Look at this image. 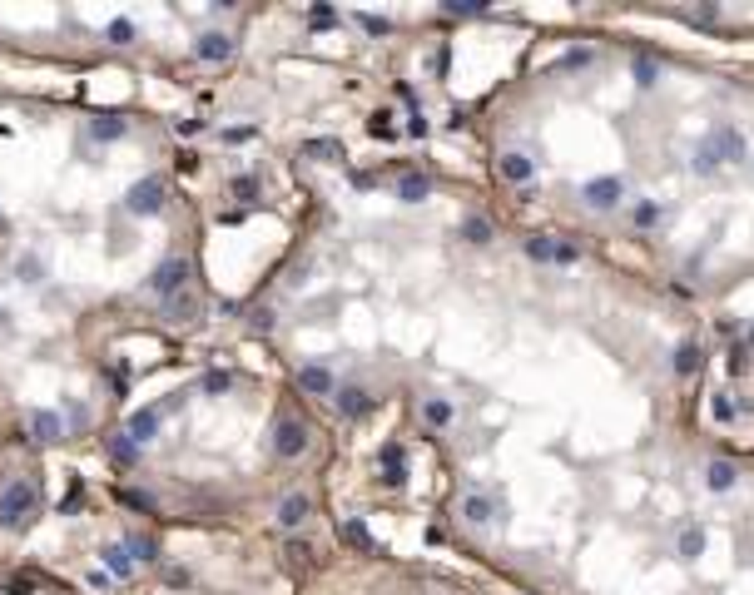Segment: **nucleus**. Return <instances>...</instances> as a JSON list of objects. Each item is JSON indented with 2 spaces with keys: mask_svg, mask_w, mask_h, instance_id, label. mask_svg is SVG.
Here are the masks:
<instances>
[{
  "mask_svg": "<svg viewBox=\"0 0 754 595\" xmlns=\"http://www.w3.org/2000/svg\"><path fill=\"white\" fill-rule=\"evenodd\" d=\"M105 452L119 462V467H134L139 462V442L129 437V432H119V437H105Z\"/></svg>",
  "mask_w": 754,
  "mask_h": 595,
  "instance_id": "39448f33",
  "label": "nucleus"
},
{
  "mask_svg": "<svg viewBox=\"0 0 754 595\" xmlns=\"http://www.w3.org/2000/svg\"><path fill=\"white\" fill-rule=\"evenodd\" d=\"M278 521H283V526H303V521H308V501H303V496H288L283 511H278Z\"/></svg>",
  "mask_w": 754,
  "mask_h": 595,
  "instance_id": "9d476101",
  "label": "nucleus"
},
{
  "mask_svg": "<svg viewBox=\"0 0 754 595\" xmlns=\"http://www.w3.org/2000/svg\"><path fill=\"white\" fill-rule=\"evenodd\" d=\"M194 55H199V60H228V55H233V40H228V35H204V40L194 45Z\"/></svg>",
  "mask_w": 754,
  "mask_h": 595,
  "instance_id": "1a4fd4ad",
  "label": "nucleus"
},
{
  "mask_svg": "<svg viewBox=\"0 0 754 595\" xmlns=\"http://www.w3.org/2000/svg\"><path fill=\"white\" fill-rule=\"evenodd\" d=\"M303 447H308V432H303L298 422H283V427H278V452H283V457H298Z\"/></svg>",
  "mask_w": 754,
  "mask_h": 595,
  "instance_id": "0eeeda50",
  "label": "nucleus"
},
{
  "mask_svg": "<svg viewBox=\"0 0 754 595\" xmlns=\"http://www.w3.org/2000/svg\"><path fill=\"white\" fill-rule=\"evenodd\" d=\"M109 45H129V40H134V25H129V20H109Z\"/></svg>",
  "mask_w": 754,
  "mask_h": 595,
  "instance_id": "4468645a",
  "label": "nucleus"
},
{
  "mask_svg": "<svg viewBox=\"0 0 754 595\" xmlns=\"http://www.w3.org/2000/svg\"><path fill=\"white\" fill-rule=\"evenodd\" d=\"M204 392H228V372H209V377H204Z\"/></svg>",
  "mask_w": 754,
  "mask_h": 595,
  "instance_id": "a211bd4d",
  "label": "nucleus"
},
{
  "mask_svg": "<svg viewBox=\"0 0 754 595\" xmlns=\"http://www.w3.org/2000/svg\"><path fill=\"white\" fill-rule=\"evenodd\" d=\"M154 432H159V412L154 407H144V412H134L129 417V437L144 447V442H154Z\"/></svg>",
  "mask_w": 754,
  "mask_h": 595,
  "instance_id": "423d86ee",
  "label": "nucleus"
},
{
  "mask_svg": "<svg viewBox=\"0 0 754 595\" xmlns=\"http://www.w3.org/2000/svg\"><path fill=\"white\" fill-rule=\"evenodd\" d=\"M105 566H109V576L129 581V576H134V556H129V546H105Z\"/></svg>",
  "mask_w": 754,
  "mask_h": 595,
  "instance_id": "6e6552de",
  "label": "nucleus"
},
{
  "mask_svg": "<svg viewBox=\"0 0 754 595\" xmlns=\"http://www.w3.org/2000/svg\"><path fill=\"white\" fill-rule=\"evenodd\" d=\"M20 278H25V283H40V258H20Z\"/></svg>",
  "mask_w": 754,
  "mask_h": 595,
  "instance_id": "f3484780",
  "label": "nucleus"
},
{
  "mask_svg": "<svg viewBox=\"0 0 754 595\" xmlns=\"http://www.w3.org/2000/svg\"><path fill=\"white\" fill-rule=\"evenodd\" d=\"M303 154H318V159H332V154H337V144H327V139H318V144H308Z\"/></svg>",
  "mask_w": 754,
  "mask_h": 595,
  "instance_id": "6ab92c4d",
  "label": "nucleus"
},
{
  "mask_svg": "<svg viewBox=\"0 0 754 595\" xmlns=\"http://www.w3.org/2000/svg\"><path fill=\"white\" fill-rule=\"evenodd\" d=\"M124 208H129V213H159V208H164V179H154V174L139 179V184L124 194Z\"/></svg>",
  "mask_w": 754,
  "mask_h": 595,
  "instance_id": "f03ea898",
  "label": "nucleus"
},
{
  "mask_svg": "<svg viewBox=\"0 0 754 595\" xmlns=\"http://www.w3.org/2000/svg\"><path fill=\"white\" fill-rule=\"evenodd\" d=\"M90 591H109V571H90Z\"/></svg>",
  "mask_w": 754,
  "mask_h": 595,
  "instance_id": "aec40b11",
  "label": "nucleus"
},
{
  "mask_svg": "<svg viewBox=\"0 0 754 595\" xmlns=\"http://www.w3.org/2000/svg\"><path fill=\"white\" fill-rule=\"evenodd\" d=\"M90 134H95V139H119V134H124V119H95Z\"/></svg>",
  "mask_w": 754,
  "mask_h": 595,
  "instance_id": "f8f14e48",
  "label": "nucleus"
},
{
  "mask_svg": "<svg viewBox=\"0 0 754 595\" xmlns=\"http://www.w3.org/2000/svg\"><path fill=\"white\" fill-rule=\"evenodd\" d=\"M129 556H134V566H139V561L149 566V561H159V546H154L149 536H129Z\"/></svg>",
  "mask_w": 754,
  "mask_h": 595,
  "instance_id": "9b49d317",
  "label": "nucleus"
},
{
  "mask_svg": "<svg viewBox=\"0 0 754 595\" xmlns=\"http://www.w3.org/2000/svg\"><path fill=\"white\" fill-rule=\"evenodd\" d=\"M35 511H40V487L35 482H10L5 492H0V526L5 531H25L30 521H35Z\"/></svg>",
  "mask_w": 754,
  "mask_h": 595,
  "instance_id": "f257e3e1",
  "label": "nucleus"
},
{
  "mask_svg": "<svg viewBox=\"0 0 754 595\" xmlns=\"http://www.w3.org/2000/svg\"><path fill=\"white\" fill-rule=\"evenodd\" d=\"M169 317H194V298H189V293H174V298H169Z\"/></svg>",
  "mask_w": 754,
  "mask_h": 595,
  "instance_id": "2eb2a0df",
  "label": "nucleus"
},
{
  "mask_svg": "<svg viewBox=\"0 0 754 595\" xmlns=\"http://www.w3.org/2000/svg\"><path fill=\"white\" fill-rule=\"evenodd\" d=\"M119 501H124V506H134V511H149V506H154V496H149V492H129V487L119 492Z\"/></svg>",
  "mask_w": 754,
  "mask_h": 595,
  "instance_id": "dca6fc26",
  "label": "nucleus"
},
{
  "mask_svg": "<svg viewBox=\"0 0 754 595\" xmlns=\"http://www.w3.org/2000/svg\"><path fill=\"white\" fill-rule=\"evenodd\" d=\"M25 427H30V437H35V442H60V432H65L55 412H30V417H25Z\"/></svg>",
  "mask_w": 754,
  "mask_h": 595,
  "instance_id": "20e7f679",
  "label": "nucleus"
},
{
  "mask_svg": "<svg viewBox=\"0 0 754 595\" xmlns=\"http://www.w3.org/2000/svg\"><path fill=\"white\" fill-rule=\"evenodd\" d=\"M184 283H189V263H184V258H169V263H159V268H154V278H149V288H154L159 298H174L179 288H184Z\"/></svg>",
  "mask_w": 754,
  "mask_h": 595,
  "instance_id": "7ed1b4c3",
  "label": "nucleus"
},
{
  "mask_svg": "<svg viewBox=\"0 0 754 595\" xmlns=\"http://www.w3.org/2000/svg\"><path fill=\"white\" fill-rule=\"evenodd\" d=\"M298 382H303V387H308V392H327V387H332V377H327L323 367H308V372H303V377H298Z\"/></svg>",
  "mask_w": 754,
  "mask_h": 595,
  "instance_id": "ddd939ff",
  "label": "nucleus"
}]
</instances>
